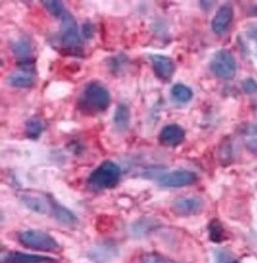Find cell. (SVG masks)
Instances as JSON below:
<instances>
[{
	"mask_svg": "<svg viewBox=\"0 0 257 263\" xmlns=\"http://www.w3.org/2000/svg\"><path fill=\"white\" fill-rule=\"evenodd\" d=\"M77 103L82 112L89 114L101 113L108 108L110 94L105 85L99 82H90L81 91Z\"/></svg>",
	"mask_w": 257,
	"mask_h": 263,
	"instance_id": "obj_1",
	"label": "cell"
},
{
	"mask_svg": "<svg viewBox=\"0 0 257 263\" xmlns=\"http://www.w3.org/2000/svg\"><path fill=\"white\" fill-rule=\"evenodd\" d=\"M121 167L112 160H106L88 177V186L94 190H108L115 187L121 179Z\"/></svg>",
	"mask_w": 257,
	"mask_h": 263,
	"instance_id": "obj_2",
	"label": "cell"
},
{
	"mask_svg": "<svg viewBox=\"0 0 257 263\" xmlns=\"http://www.w3.org/2000/svg\"><path fill=\"white\" fill-rule=\"evenodd\" d=\"M18 241L25 248L32 250L56 252L60 250V245L51 235L41 230H26L19 234Z\"/></svg>",
	"mask_w": 257,
	"mask_h": 263,
	"instance_id": "obj_3",
	"label": "cell"
},
{
	"mask_svg": "<svg viewBox=\"0 0 257 263\" xmlns=\"http://www.w3.org/2000/svg\"><path fill=\"white\" fill-rule=\"evenodd\" d=\"M60 43L63 48L71 52L81 51L83 46V39L80 34L77 21L68 11L60 17Z\"/></svg>",
	"mask_w": 257,
	"mask_h": 263,
	"instance_id": "obj_4",
	"label": "cell"
},
{
	"mask_svg": "<svg viewBox=\"0 0 257 263\" xmlns=\"http://www.w3.org/2000/svg\"><path fill=\"white\" fill-rule=\"evenodd\" d=\"M212 73L223 80H231L236 75V59L229 50H219L210 63Z\"/></svg>",
	"mask_w": 257,
	"mask_h": 263,
	"instance_id": "obj_5",
	"label": "cell"
},
{
	"mask_svg": "<svg viewBox=\"0 0 257 263\" xmlns=\"http://www.w3.org/2000/svg\"><path fill=\"white\" fill-rule=\"evenodd\" d=\"M198 180L197 174L188 170H177L165 173L158 178V184L162 187H183L195 184Z\"/></svg>",
	"mask_w": 257,
	"mask_h": 263,
	"instance_id": "obj_6",
	"label": "cell"
},
{
	"mask_svg": "<svg viewBox=\"0 0 257 263\" xmlns=\"http://www.w3.org/2000/svg\"><path fill=\"white\" fill-rule=\"evenodd\" d=\"M204 209V201L198 195L179 197L173 202L172 210L179 216H194L201 213Z\"/></svg>",
	"mask_w": 257,
	"mask_h": 263,
	"instance_id": "obj_7",
	"label": "cell"
},
{
	"mask_svg": "<svg viewBox=\"0 0 257 263\" xmlns=\"http://www.w3.org/2000/svg\"><path fill=\"white\" fill-rule=\"evenodd\" d=\"M20 199L28 210L39 213V215H48L51 211L50 198H45L44 194L38 193V192H24L21 193Z\"/></svg>",
	"mask_w": 257,
	"mask_h": 263,
	"instance_id": "obj_8",
	"label": "cell"
},
{
	"mask_svg": "<svg viewBox=\"0 0 257 263\" xmlns=\"http://www.w3.org/2000/svg\"><path fill=\"white\" fill-rule=\"evenodd\" d=\"M153 69L156 77L163 81H169L172 78L174 71H176V64L173 59L164 55H149Z\"/></svg>",
	"mask_w": 257,
	"mask_h": 263,
	"instance_id": "obj_9",
	"label": "cell"
},
{
	"mask_svg": "<svg viewBox=\"0 0 257 263\" xmlns=\"http://www.w3.org/2000/svg\"><path fill=\"white\" fill-rule=\"evenodd\" d=\"M234 19V9L230 5H223L220 6L213 17L211 27L212 31L216 35L222 36L226 34L228 28H229L230 24L233 23Z\"/></svg>",
	"mask_w": 257,
	"mask_h": 263,
	"instance_id": "obj_10",
	"label": "cell"
},
{
	"mask_svg": "<svg viewBox=\"0 0 257 263\" xmlns=\"http://www.w3.org/2000/svg\"><path fill=\"white\" fill-rule=\"evenodd\" d=\"M3 263H59L50 256L32 255L21 251H10L3 257Z\"/></svg>",
	"mask_w": 257,
	"mask_h": 263,
	"instance_id": "obj_11",
	"label": "cell"
},
{
	"mask_svg": "<svg viewBox=\"0 0 257 263\" xmlns=\"http://www.w3.org/2000/svg\"><path fill=\"white\" fill-rule=\"evenodd\" d=\"M185 139V130L178 124H167L160 132L159 141L165 146L176 147Z\"/></svg>",
	"mask_w": 257,
	"mask_h": 263,
	"instance_id": "obj_12",
	"label": "cell"
},
{
	"mask_svg": "<svg viewBox=\"0 0 257 263\" xmlns=\"http://www.w3.org/2000/svg\"><path fill=\"white\" fill-rule=\"evenodd\" d=\"M50 198V204H51V212L53 218H55L57 222L63 224V225H75L77 223V217L75 216V213L70 211L69 209H67L66 206L60 205L58 202L55 201V199Z\"/></svg>",
	"mask_w": 257,
	"mask_h": 263,
	"instance_id": "obj_13",
	"label": "cell"
},
{
	"mask_svg": "<svg viewBox=\"0 0 257 263\" xmlns=\"http://www.w3.org/2000/svg\"><path fill=\"white\" fill-rule=\"evenodd\" d=\"M9 83L16 88H30L35 83L34 73L28 68H20L9 76Z\"/></svg>",
	"mask_w": 257,
	"mask_h": 263,
	"instance_id": "obj_14",
	"label": "cell"
},
{
	"mask_svg": "<svg viewBox=\"0 0 257 263\" xmlns=\"http://www.w3.org/2000/svg\"><path fill=\"white\" fill-rule=\"evenodd\" d=\"M131 121V110L126 105L121 103L116 107L115 113H114V126L116 127L117 130L123 132L126 130L128 126H130Z\"/></svg>",
	"mask_w": 257,
	"mask_h": 263,
	"instance_id": "obj_15",
	"label": "cell"
},
{
	"mask_svg": "<svg viewBox=\"0 0 257 263\" xmlns=\"http://www.w3.org/2000/svg\"><path fill=\"white\" fill-rule=\"evenodd\" d=\"M171 96L176 102L179 103H187L194 97V91L187 85L177 83L171 89Z\"/></svg>",
	"mask_w": 257,
	"mask_h": 263,
	"instance_id": "obj_16",
	"label": "cell"
},
{
	"mask_svg": "<svg viewBox=\"0 0 257 263\" xmlns=\"http://www.w3.org/2000/svg\"><path fill=\"white\" fill-rule=\"evenodd\" d=\"M13 53L23 60H27L31 56V44L27 39H18L12 44Z\"/></svg>",
	"mask_w": 257,
	"mask_h": 263,
	"instance_id": "obj_17",
	"label": "cell"
},
{
	"mask_svg": "<svg viewBox=\"0 0 257 263\" xmlns=\"http://www.w3.org/2000/svg\"><path fill=\"white\" fill-rule=\"evenodd\" d=\"M25 128H26V134L28 138L34 139H38L41 137L43 130H44V124L37 117H31L26 121V124H25Z\"/></svg>",
	"mask_w": 257,
	"mask_h": 263,
	"instance_id": "obj_18",
	"label": "cell"
},
{
	"mask_svg": "<svg viewBox=\"0 0 257 263\" xmlns=\"http://www.w3.org/2000/svg\"><path fill=\"white\" fill-rule=\"evenodd\" d=\"M209 234L211 241L216 242V243H219V242L226 240V233H224L222 224L216 219L209 224Z\"/></svg>",
	"mask_w": 257,
	"mask_h": 263,
	"instance_id": "obj_19",
	"label": "cell"
},
{
	"mask_svg": "<svg viewBox=\"0 0 257 263\" xmlns=\"http://www.w3.org/2000/svg\"><path fill=\"white\" fill-rule=\"evenodd\" d=\"M141 263H179L177 261H173L169 257L160 254H154V252H147V254L141 255L140 257Z\"/></svg>",
	"mask_w": 257,
	"mask_h": 263,
	"instance_id": "obj_20",
	"label": "cell"
},
{
	"mask_svg": "<svg viewBox=\"0 0 257 263\" xmlns=\"http://www.w3.org/2000/svg\"><path fill=\"white\" fill-rule=\"evenodd\" d=\"M43 5L45 6V9L48 10L53 17L60 18L64 14V12H66V10H64V5H63L62 2H57V0H51V2H44V3H43Z\"/></svg>",
	"mask_w": 257,
	"mask_h": 263,
	"instance_id": "obj_21",
	"label": "cell"
},
{
	"mask_svg": "<svg viewBox=\"0 0 257 263\" xmlns=\"http://www.w3.org/2000/svg\"><path fill=\"white\" fill-rule=\"evenodd\" d=\"M216 263H238V261L229 251L218 250L216 252Z\"/></svg>",
	"mask_w": 257,
	"mask_h": 263,
	"instance_id": "obj_22",
	"label": "cell"
},
{
	"mask_svg": "<svg viewBox=\"0 0 257 263\" xmlns=\"http://www.w3.org/2000/svg\"><path fill=\"white\" fill-rule=\"evenodd\" d=\"M243 89L247 94H255L257 92V82L254 78H247L243 82Z\"/></svg>",
	"mask_w": 257,
	"mask_h": 263,
	"instance_id": "obj_23",
	"label": "cell"
},
{
	"mask_svg": "<svg viewBox=\"0 0 257 263\" xmlns=\"http://www.w3.org/2000/svg\"><path fill=\"white\" fill-rule=\"evenodd\" d=\"M249 35H250V37L257 43V24H255L254 26L250 28V32H249Z\"/></svg>",
	"mask_w": 257,
	"mask_h": 263,
	"instance_id": "obj_24",
	"label": "cell"
},
{
	"mask_svg": "<svg viewBox=\"0 0 257 263\" xmlns=\"http://www.w3.org/2000/svg\"><path fill=\"white\" fill-rule=\"evenodd\" d=\"M248 147L251 151L257 152V139H254V140H250L248 142Z\"/></svg>",
	"mask_w": 257,
	"mask_h": 263,
	"instance_id": "obj_25",
	"label": "cell"
},
{
	"mask_svg": "<svg viewBox=\"0 0 257 263\" xmlns=\"http://www.w3.org/2000/svg\"><path fill=\"white\" fill-rule=\"evenodd\" d=\"M252 13H254L255 16H257V6H255L254 9H252Z\"/></svg>",
	"mask_w": 257,
	"mask_h": 263,
	"instance_id": "obj_26",
	"label": "cell"
}]
</instances>
